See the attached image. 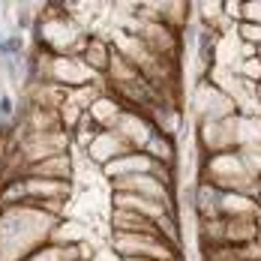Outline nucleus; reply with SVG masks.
I'll use <instances>...</instances> for the list:
<instances>
[{"label":"nucleus","mask_w":261,"mask_h":261,"mask_svg":"<svg viewBox=\"0 0 261 261\" xmlns=\"http://www.w3.org/2000/svg\"><path fill=\"white\" fill-rule=\"evenodd\" d=\"M132 150H135V147H132L120 132L105 129V132H99V135L93 138V144L87 147V156L93 159V162H99V165H111L114 159L126 156V153H132Z\"/></svg>","instance_id":"7ed1b4c3"},{"label":"nucleus","mask_w":261,"mask_h":261,"mask_svg":"<svg viewBox=\"0 0 261 261\" xmlns=\"http://www.w3.org/2000/svg\"><path fill=\"white\" fill-rule=\"evenodd\" d=\"M255 99L261 102V84H255Z\"/></svg>","instance_id":"9d476101"},{"label":"nucleus","mask_w":261,"mask_h":261,"mask_svg":"<svg viewBox=\"0 0 261 261\" xmlns=\"http://www.w3.org/2000/svg\"><path fill=\"white\" fill-rule=\"evenodd\" d=\"M24 174L33 177H45V180H72V156L63 150V153H54V156L42 159L36 165H30Z\"/></svg>","instance_id":"0eeeda50"},{"label":"nucleus","mask_w":261,"mask_h":261,"mask_svg":"<svg viewBox=\"0 0 261 261\" xmlns=\"http://www.w3.org/2000/svg\"><path fill=\"white\" fill-rule=\"evenodd\" d=\"M195 111H198V123H219L240 114L234 99L213 79H201L195 84Z\"/></svg>","instance_id":"f03ea898"},{"label":"nucleus","mask_w":261,"mask_h":261,"mask_svg":"<svg viewBox=\"0 0 261 261\" xmlns=\"http://www.w3.org/2000/svg\"><path fill=\"white\" fill-rule=\"evenodd\" d=\"M81 60H84V66L90 69V72H96V75H105L108 69H111V60H114V48H111V42L102 39V36H96V33H87L84 36V42H81Z\"/></svg>","instance_id":"20e7f679"},{"label":"nucleus","mask_w":261,"mask_h":261,"mask_svg":"<svg viewBox=\"0 0 261 261\" xmlns=\"http://www.w3.org/2000/svg\"><path fill=\"white\" fill-rule=\"evenodd\" d=\"M141 153H147L156 165H168V168L177 165V144H174V135H165V132H159V129L150 132V138L144 141Z\"/></svg>","instance_id":"423d86ee"},{"label":"nucleus","mask_w":261,"mask_h":261,"mask_svg":"<svg viewBox=\"0 0 261 261\" xmlns=\"http://www.w3.org/2000/svg\"><path fill=\"white\" fill-rule=\"evenodd\" d=\"M111 204L114 207H123V210H135V213H141L147 219H159L165 213H177V210L165 207L162 201H150V198H141V195H132V192H120V189H114Z\"/></svg>","instance_id":"39448f33"},{"label":"nucleus","mask_w":261,"mask_h":261,"mask_svg":"<svg viewBox=\"0 0 261 261\" xmlns=\"http://www.w3.org/2000/svg\"><path fill=\"white\" fill-rule=\"evenodd\" d=\"M3 57H9V60H21L24 57V39H21V33H12V36H6L3 42H0V60Z\"/></svg>","instance_id":"6e6552de"},{"label":"nucleus","mask_w":261,"mask_h":261,"mask_svg":"<svg viewBox=\"0 0 261 261\" xmlns=\"http://www.w3.org/2000/svg\"><path fill=\"white\" fill-rule=\"evenodd\" d=\"M111 249L123 261L129 258H156V261H183V255L165 243L159 234H120L111 231Z\"/></svg>","instance_id":"f257e3e1"},{"label":"nucleus","mask_w":261,"mask_h":261,"mask_svg":"<svg viewBox=\"0 0 261 261\" xmlns=\"http://www.w3.org/2000/svg\"><path fill=\"white\" fill-rule=\"evenodd\" d=\"M9 117H15V102L9 93H0V120H9Z\"/></svg>","instance_id":"1a4fd4ad"}]
</instances>
